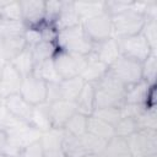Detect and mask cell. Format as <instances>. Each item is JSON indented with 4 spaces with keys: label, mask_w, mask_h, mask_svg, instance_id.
Here are the masks:
<instances>
[{
    "label": "cell",
    "mask_w": 157,
    "mask_h": 157,
    "mask_svg": "<svg viewBox=\"0 0 157 157\" xmlns=\"http://www.w3.org/2000/svg\"><path fill=\"white\" fill-rule=\"evenodd\" d=\"M61 99V92L59 82H48L47 83V103H53Z\"/></svg>",
    "instance_id": "44"
},
{
    "label": "cell",
    "mask_w": 157,
    "mask_h": 157,
    "mask_svg": "<svg viewBox=\"0 0 157 157\" xmlns=\"http://www.w3.org/2000/svg\"><path fill=\"white\" fill-rule=\"evenodd\" d=\"M141 34L148 43L152 52L157 53V21L156 20H147L145 26L141 31Z\"/></svg>",
    "instance_id": "38"
},
{
    "label": "cell",
    "mask_w": 157,
    "mask_h": 157,
    "mask_svg": "<svg viewBox=\"0 0 157 157\" xmlns=\"http://www.w3.org/2000/svg\"><path fill=\"white\" fill-rule=\"evenodd\" d=\"M48 108H49V104L45 102L38 105H34L32 110L29 124L42 132L52 129L50 123H49V117H48Z\"/></svg>",
    "instance_id": "28"
},
{
    "label": "cell",
    "mask_w": 157,
    "mask_h": 157,
    "mask_svg": "<svg viewBox=\"0 0 157 157\" xmlns=\"http://www.w3.org/2000/svg\"><path fill=\"white\" fill-rule=\"evenodd\" d=\"M22 78V75L12 66L11 63H5L0 75V92L4 99L11 94L18 93Z\"/></svg>",
    "instance_id": "12"
},
{
    "label": "cell",
    "mask_w": 157,
    "mask_h": 157,
    "mask_svg": "<svg viewBox=\"0 0 157 157\" xmlns=\"http://www.w3.org/2000/svg\"><path fill=\"white\" fill-rule=\"evenodd\" d=\"M132 0H108L104 1L105 13H108L110 17L117 16L131 7Z\"/></svg>",
    "instance_id": "39"
},
{
    "label": "cell",
    "mask_w": 157,
    "mask_h": 157,
    "mask_svg": "<svg viewBox=\"0 0 157 157\" xmlns=\"http://www.w3.org/2000/svg\"><path fill=\"white\" fill-rule=\"evenodd\" d=\"M61 151L64 153V157H83L87 155L81 142V139L72 136L67 132L64 134L63 142H61Z\"/></svg>",
    "instance_id": "24"
},
{
    "label": "cell",
    "mask_w": 157,
    "mask_h": 157,
    "mask_svg": "<svg viewBox=\"0 0 157 157\" xmlns=\"http://www.w3.org/2000/svg\"><path fill=\"white\" fill-rule=\"evenodd\" d=\"M64 129H49L48 131L42 132L40 136V144L43 146L44 152L47 151H54V150H61V142L64 137Z\"/></svg>",
    "instance_id": "29"
},
{
    "label": "cell",
    "mask_w": 157,
    "mask_h": 157,
    "mask_svg": "<svg viewBox=\"0 0 157 157\" xmlns=\"http://www.w3.org/2000/svg\"><path fill=\"white\" fill-rule=\"evenodd\" d=\"M76 112L90 117L93 114L96 104H94V85L91 82H86L77 99L75 101Z\"/></svg>",
    "instance_id": "17"
},
{
    "label": "cell",
    "mask_w": 157,
    "mask_h": 157,
    "mask_svg": "<svg viewBox=\"0 0 157 157\" xmlns=\"http://www.w3.org/2000/svg\"><path fill=\"white\" fill-rule=\"evenodd\" d=\"M23 37H25L27 47L32 48L43 39V33H42L40 27L39 28H27L23 33Z\"/></svg>",
    "instance_id": "43"
},
{
    "label": "cell",
    "mask_w": 157,
    "mask_h": 157,
    "mask_svg": "<svg viewBox=\"0 0 157 157\" xmlns=\"http://www.w3.org/2000/svg\"><path fill=\"white\" fill-rule=\"evenodd\" d=\"M80 22H85L105 12L104 1H74Z\"/></svg>",
    "instance_id": "19"
},
{
    "label": "cell",
    "mask_w": 157,
    "mask_h": 157,
    "mask_svg": "<svg viewBox=\"0 0 157 157\" xmlns=\"http://www.w3.org/2000/svg\"><path fill=\"white\" fill-rule=\"evenodd\" d=\"M48 117L49 123L53 129H64L67 120L76 113L75 102L59 99L53 103H48Z\"/></svg>",
    "instance_id": "11"
},
{
    "label": "cell",
    "mask_w": 157,
    "mask_h": 157,
    "mask_svg": "<svg viewBox=\"0 0 157 157\" xmlns=\"http://www.w3.org/2000/svg\"><path fill=\"white\" fill-rule=\"evenodd\" d=\"M139 130L137 124H136V119L134 118H120L118 120V123L114 125V136H119V137H129L130 135H132L134 132H136Z\"/></svg>",
    "instance_id": "35"
},
{
    "label": "cell",
    "mask_w": 157,
    "mask_h": 157,
    "mask_svg": "<svg viewBox=\"0 0 157 157\" xmlns=\"http://www.w3.org/2000/svg\"><path fill=\"white\" fill-rule=\"evenodd\" d=\"M44 156V150L40 144V140L32 142L31 145L23 147L20 152L18 157H43Z\"/></svg>",
    "instance_id": "42"
},
{
    "label": "cell",
    "mask_w": 157,
    "mask_h": 157,
    "mask_svg": "<svg viewBox=\"0 0 157 157\" xmlns=\"http://www.w3.org/2000/svg\"><path fill=\"white\" fill-rule=\"evenodd\" d=\"M108 71L114 75L121 83L130 86L142 81L141 63L120 55L109 67Z\"/></svg>",
    "instance_id": "5"
},
{
    "label": "cell",
    "mask_w": 157,
    "mask_h": 157,
    "mask_svg": "<svg viewBox=\"0 0 157 157\" xmlns=\"http://www.w3.org/2000/svg\"><path fill=\"white\" fill-rule=\"evenodd\" d=\"M93 117L110 124V125H115L118 123V120L121 118L120 117V108L117 107H108V108H96L93 114Z\"/></svg>",
    "instance_id": "36"
},
{
    "label": "cell",
    "mask_w": 157,
    "mask_h": 157,
    "mask_svg": "<svg viewBox=\"0 0 157 157\" xmlns=\"http://www.w3.org/2000/svg\"><path fill=\"white\" fill-rule=\"evenodd\" d=\"M81 142L87 152V155H97V156H101L105 148V145H107V140L104 139H101L91 132H86L83 134L81 137Z\"/></svg>",
    "instance_id": "31"
},
{
    "label": "cell",
    "mask_w": 157,
    "mask_h": 157,
    "mask_svg": "<svg viewBox=\"0 0 157 157\" xmlns=\"http://www.w3.org/2000/svg\"><path fill=\"white\" fill-rule=\"evenodd\" d=\"M117 40H118L120 55L136 60L139 63L145 61L151 53H155L151 50L148 43L146 42V39L141 33L126 38H120Z\"/></svg>",
    "instance_id": "7"
},
{
    "label": "cell",
    "mask_w": 157,
    "mask_h": 157,
    "mask_svg": "<svg viewBox=\"0 0 157 157\" xmlns=\"http://www.w3.org/2000/svg\"><path fill=\"white\" fill-rule=\"evenodd\" d=\"M81 26L83 28L85 34L87 36V38L93 44L114 37L113 36L112 17L105 12L97 16V17H93L91 20L82 22Z\"/></svg>",
    "instance_id": "8"
},
{
    "label": "cell",
    "mask_w": 157,
    "mask_h": 157,
    "mask_svg": "<svg viewBox=\"0 0 157 157\" xmlns=\"http://www.w3.org/2000/svg\"><path fill=\"white\" fill-rule=\"evenodd\" d=\"M2 103H4V97H2V94L0 92V104H2Z\"/></svg>",
    "instance_id": "49"
},
{
    "label": "cell",
    "mask_w": 157,
    "mask_h": 157,
    "mask_svg": "<svg viewBox=\"0 0 157 157\" xmlns=\"http://www.w3.org/2000/svg\"><path fill=\"white\" fill-rule=\"evenodd\" d=\"M31 50H32V56H33V61L36 65L40 61L53 59L58 52V47H56L55 40L42 39L39 43H37L34 47H32Z\"/></svg>",
    "instance_id": "23"
},
{
    "label": "cell",
    "mask_w": 157,
    "mask_h": 157,
    "mask_svg": "<svg viewBox=\"0 0 157 157\" xmlns=\"http://www.w3.org/2000/svg\"><path fill=\"white\" fill-rule=\"evenodd\" d=\"M63 1L60 0H49L45 1V15H44V25L53 28V23L55 22L60 9H61Z\"/></svg>",
    "instance_id": "40"
},
{
    "label": "cell",
    "mask_w": 157,
    "mask_h": 157,
    "mask_svg": "<svg viewBox=\"0 0 157 157\" xmlns=\"http://www.w3.org/2000/svg\"><path fill=\"white\" fill-rule=\"evenodd\" d=\"M101 157H103V156H102V155H101Z\"/></svg>",
    "instance_id": "52"
},
{
    "label": "cell",
    "mask_w": 157,
    "mask_h": 157,
    "mask_svg": "<svg viewBox=\"0 0 157 157\" xmlns=\"http://www.w3.org/2000/svg\"><path fill=\"white\" fill-rule=\"evenodd\" d=\"M78 25H81V22L75 10L74 1H63L60 12L55 22L53 23V28L55 29V32H60V31H64V29H67V28H71Z\"/></svg>",
    "instance_id": "15"
},
{
    "label": "cell",
    "mask_w": 157,
    "mask_h": 157,
    "mask_svg": "<svg viewBox=\"0 0 157 157\" xmlns=\"http://www.w3.org/2000/svg\"><path fill=\"white\" fill-rule=\"evenodd\" d=\"M26 29L27 28H26V26L22 21L0 18V39L1 38L23 36Z\"/></svg>",
    "instance_id": "32"
},
{
    "label": "cell",
    "mask_w": 157,
    "mask_h": 157,
    "mask_svg": "<svg viewBox=\"0 0 157 157\" xmlns=\"http://www.w3.org/2000/svg\"><path fill=\"white\" fill-rule=\"evenodd\" d=\"M146 18L142 13L134 11L131 7L117 16L112 17L113 36L117 39L131 37L141 33L145 26Z\"/></svg>",
    "instance_id": "3"
},
{
    "label": "cell",
    "mask_w": 157,
    "mask_h": 157,
    "mask_svg": "<svg viewBox=\"0 0 157 157\" xmlns=\"http://www.w3.org/2000/svg\"><path fill=\"white\" fill-rule=\"evenodd\" d=\"M32 75L37 76L38 78H40L43 81H45L47 83L48 82H60L61 81L60 76L58 75V72L55 70L53 59H48V60H44V61H40V63L36 64L34 67H33Z\"/></svg>",
    "instance_id": "27"
},
{
    "label": "cell",
    "mask_w": 157,
    "mask_h": 157,
    "mask_svg": "<svg viewBox=\"0 0 157 157\" xmlns=\"http://www.w3.org/2000/svg\"><path fill=\"white\" fill-rule=\"evenodd\" d=\"M22 22L26 28H39L44 26L45 1L43 0H21Z\"/></svg>",
    "instance_id": "10"
},
{
    "label": "cell",
    "mask_w": 157,
    "mask_h": 157,
    "mask_svg": "<svg viewBox=\"0 0 157 157\" xmlns=\"http://www.w3.org/2000/svg\"><path fill=\"white\" fill-rule=\"evenodd\" d=\"M5 63H6V61H5V60H4V59L0 56V75H1V71H2V67H4Z\"/></svg>",
    "instance_id": "48"
},
{
    "label": "cell",
    "mask_w": 157,
    "mask_h": 157,
    "mask_svg": "<svg viewBox=\"0 0 157 157\" xmlns=\"http://www.w3.org/2000/svg\"><path fill=\"white\" fill-rule=\"evenodd\" d=\"M55 70L61 80L80 76L87 64V55L72 54L58 49L53 58Z\"/></svg>",
    "instance_id": "4"
},
{
    "label": "cell",
    "mask_w": 157,
    "mask_h": 157,
    "mask_svg": "<svg viewBox=\"0 0 157 157\" xmlns=\"http://www.w3.org/2000/svg\"><path fill=\"white\" fill-rule=\"evenodd\" d=\"M145 109V105L142 104H130L124 103L120 107V117L121 118H134L136 119Z\"/></svg>",
    "instance_id": "41"
},
{
    "label": "cell",
    "mask_w": 157,
    "mask_h": 157,
    "mask_svg": "<svg viewBox=\"0 0 157 157\" xmlns=\"http://www.w3.org/2000/svg\"><path fill=\"white\" fill-rule=\"evenodd\" d=\"M144 16L147 20H156L157 21V1L155 0H147V5L144 12Z\"/></svg>",
    "instance_id": "46"
},
{
    "label": "cell",
    "mask_w": 157,
    "mask_h": 157,
    "mask_svg": "<svg viewBox=\"0 0 157 157\" xmlns=\"http://www.w3.org/2000/svg\"><path fill=\"white\" fill-rule=\"evenodd\" d=\"M91 54L94 58H97L101 63H103L104 65H107L109 67L120 56L117 38L112 37V38H108L105 40H102L99 43L93 44Z\"/></svg>",
    "instance_id": "13"
},
{
    "label": "cell",
    "mask_w": 157,
    "mask_h": 157,
    "mask_svg": "<svg viewBox=\"0 0 157 157\" xmlns=\"http://www.w3.org/2000/svg\"><path fill=\"white\" fill-rule=\"evenodd\" d=\"M27 47L25 37H10V38H1L0 39V56L7 63L11 61L15 56H17L25 48Z\"/></svg>",
    "instance_id": "16"
},
{
    "label": "cell",
    "mask_w": 157,
    "mask_h": 157,
    "mask_svg": "<svg viewBox=\"0 0 157 157\" xmlns=\"http://www.w3.org/2000/svg\"><path fill=\"white\" fill-rule=\"evenodd\" d=\"M4 105L6 107V109L10 112L12 117L29 124L33 105H31L20 93H15L6 97L4 99Z\"/></svg>",
    "instance_id": "14"
},
{
    "label": "cell",
    "mask_w": 157,
    "mask_h": 157,
    "mask_svg": "<svg viewBox=\"0 0 157 157\" xmlns=\"http://www.w3.org/2000/svg\"><path fill=\"white\" fill-rule=\"evenodd\" d=\"M153 86L155 85H148L144 80L137 82V83L126 86L125 94H124V103L145 105L147 96H148V93H150V91Z\"/></svg>",
    "instance_id": "18"
},
{
    "label": "cell",
    "mask_w": 157,
    "mask_h": 157,
    "mask_svg": "<svg viewBox=\"0 0 157 157\" xmlns=\"http://www.w3.org/2000/svg\"><path fill=\"white\" fill-rule=\"evenodd\" d=\"M145 157H157V155H148V156H145Z\"/></svg>",
    "instance_id": "51"
},
{
    "label": "cell",
    "mask_w": 157,
    "mask_h": 157,
    "mask_svg": "<svg viewBox=\"0 0 157 157\" xmlns=\"http://www.w3.org/2000/svg\"><path fill=\"white\" fill-rule=\"evenodd\" d=\"M6 141H7L6 132H5V131H2V130H0V148L2 147V145H4Z\"/></svg>",
    "instance_id": "47"
},
{
    "label": "cell",
    "mask_w": 157,
    "mask_h": 157,
    "mask_svg": "<svg viewBox=\"0 0 157 157\" xmlns=\"http://www.w3.org/2000/svg\"><path fill=\"white\" fill-rule=\"evenodd\" d=\"M93 85H94L96 108H108V107L120 108L124 104V94L126 86L121 83L109 71H107Z\"/></svg>",
    "instance_id": "1"
},
{
    "label": "cell",
    "mask_w": 157,
    "mask_h": 157,
    "mask_svg": "<svg viewBox=\"0 0 157 157\" xmlns=\"http://www.w3.org/2000/svg\"><path fill=\"white\" fill-rule=\"evenodd\" d=\"M87 132L108 141L114 136V126L93 115H90L87 118Z\"/></svg>",
    "instance_id": "26"
},
{
    "label": "cell",
    "mask_w": 157,
    "mask_h": 157,
    "mask_svg": "<svg viewBox=\"0 0 157 157\" xmlns=\"http://www.w3.org/2000/svg\"><path fill=\"white\" fill-rule=\"evenodd\" d=\"M107 71H108V66L104 65L103 63H101L97 58H94L90 53L87 55V64L80 76L85 80V82L96 83Z\"/></svg>",
    "instance_id": "20"
},
{
    "label": "cell",
    "mask_w": 157,
    "mask_h": 157,
    "mask_svg": "<svg viewBox=\"0 0 157 157\" xmlns=\"http://www.w3.org/2000/svg\"><path fill=\"white\" fill-rule=\"evenodd\" d=\"M9 63L12 64V66L22 75V77H26V76L31 75L33 72V67H34V61H33L31 48L26 47L17 56H15Z\"/></svg>",
    "instance_id": "25"
},
{
    "label": "cell",
    "mask_w": 157,
    "mask_h": 157,
    "mask_svg": "<svg viewBox=\"0 0 157 157\" xmlns=\"http://www.w3.org/2000/svg\"><path fill=\"white\" fill-rule=\"evenodd\" d=\"M85 80L81 76H75L71 78H64L59 82L60 86V92H61V99L75 102L81 93L83 86H85Z\"/></svg>",
    "instance_id": "21"
},
{
    "label": "cell",
    "mask_w": 157,
    "mask_h": 157,
    "mask_svg": "<svg viewBox=\"0 0 157 157\" xmlns=\"http://www.w3.org/2000/svg\"><path fill=\"white\" fill-rule=\"evenodd\" d=\"M103 157H132L128 141L124 137L113 136L107 141L105 148L102 153Z\"/></svg>",
    "instance_id": "22"
},
{
    "label": "cell",
    "mask_w": 157,
    "mask_h": 157,
    "mask_svg": "<svg viewBox=\"0 0 157 157\" xmlns=\"http://www.w3.org/2000/svg\"><path fill=\"white\" fill-rule=\"evenodd\" d=\"M15 119H17V118H15L10 114V112L6 109L4 103L0 104V130L6 131L11 126V124L15 121Z\"/></svg>",
    "instance_id": "45"
},
{
    "label": "cell",
    "mask_w": 157,
    "mask_h": 157,
    "mask_svg": "<svg viewBox=\"0 0 157 157\" xmlns=\"http://www.w3.org/2000/svg\"><path fill=\"white\" fill-rule=\"evenodd\" d=\"M83 157H101V156H97V155H86Z\"/></svg>",
    "instance_id": "50"
},
{
    "label": "cell",
    "mask_w": 157,
    "mask_h": 157,
    "mask_svg": "<svg viewBox=\"0 0 157 157\" xmlns=\"http://www.w3.org/2000/svg\"><path fill=\"white\" fill-rule=\"evenodd\" d=\"M142 80L148 85H156L157 75V53H151L150 56L141 63Z\"/></svg>",
    "instance_id": "34"
},
{
    "label": "cell",
    "mask_w": 157,
    "mask_h": 157,
    "mask_svg": "<svg viewBox=\"0 0 157 157\" xmlns=\"http://www.w3.org/2000/svg\"><path fill=\"white\" fill-rule=\"evenodd\" d=\"M0 18L22 21V13H21L20 1L6 0L5 4L2 5L1 10H0Z\"/></svg>",
    "instance_id": "37"
},
{
    "label": "cell",
    "mask_w": 157,
    "mask_h": 157,
    "mask_svg": "<svg viewBox=\"0 0 157 157\" xmlns=\"http://www.w3.org/2000/svg\"><path fill=\"white\" fill-rule=\"evenodd\" d=\"M18 93L33 107L45 103L47 82L31 74L22 78V83H21Z\"/></svg>",
    "instance_id": "9"
},
{
    "label": "cell",
    "mask_w": 157,
    "mask_h": 157,
    "mask_svg": "<svg viewBox=\"0 0 157 157\" xmlns=\"http://www.w3.org/2000/svg\"><path fill=\"white\" fill-rule=\"evenodd\" d=\"M87 118L88 117L76 112L65 124L64 126L65 132L76 137H81L83 134L87 132Z\"/></svg>",
    "instance_id": "30"
},
{
    "label": "cell",
    "mask_w": 157,
    "mask_h": 157,
    "mask_svg": "<svg viewBox=\"0 0 157 157\" xmlns=\"http://www.w3.org/2000/svg\"><path fill=\"white\" fill-rule=\"evenodd\" d=\"M55 43L58 49L80 55H88L93 48V43L87 38L81 25L56 32Z\"/></svg>",
    "instance_id": "2"
},
{
    "label": "cell",
    "mask_w": 157,
    "mask_h": 157,
    "mask_svg": "<svg viewBox=\"0 0 157 157\" xmlns=\"http://www.w3.org/2000/svg\"><path fill=\"white\" fill-rule=\"evenodd\" d=\"M139 130H155L157 131V113L156 107L145 108L144 112L136 118Z\"/></svg>",
    "instance_id": "33"
},
{
    "label": "cell",
    "mask_w": 157,
    "mask_h": 157,
    "mask_svg": "<svg viewBox=\"0 0 157 157\" xmlns=\"http://www.w3.org/2000/svg\"><path fill=\"white\" fill-rule=\"evenodd\" d=\"M126 141L132 157L157 155V131L155 130H137L126 137Z\"/></svg>",
    "instance_id": "6"
}]
</instances>
